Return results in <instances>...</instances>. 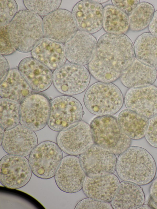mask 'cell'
<instances>
[{
	"instance_id": "cell-19",
	"label": "cell",
	"mask_w": 157,
	"mask_h": 209,
	"mask_svg": "<svg viewBox=\"0 0 157 209\" xmlns=\"http://www.w3.org/2000/svg\"><path fill=\"white\" fill-rule=\"evenodd\" d=\"M17 69L33 91L37 93L46 90L52 83V70L32 56L23 59Z\"/></svg>"
},
{
	"instance_id": "cell-1",
	"label": "cell",
	"mask_w": 157,
	"mask_h": 209,
	"mask_svg": "<svg viewBox=\"0 0 157 209\" xmlns=\"http://www.w3.org/2000/svg\"><path fill=\"white\" fill-rule=\"evenodd\" d=\"M135 58L134 45L127 36L106 33L98 41L88 70L99 82L111 83L120 77Z\"/></svg>"
},
{
	"instance_id": "cell-30",
	"label": "cell",
	"mask_w": 157,
	"mask_h": 209,
	"mask_svg": "<svg viewBox=\"0 0 157 209\" xmlns=\"http://www.w3.org/2000/svg\"><path fill=\"white\" fill-rule=\"evenodd\" d=\"M61 0H23L27 10L40 16H45L58 10Z\"/></svg>"
},
{
	"instance_id": "cell-18",
	"label": "cell",
	"mask_w": 157,
	"mask_h": 209,
	"mask_svg": "<svg viewBox=\"0 0 157 209\" xmlns=\"http://www.w3.org/2000/svg\"><path fill=\"white\" fill-rule=\"evenodd\" d=\"M104 9L94 0H82L74 7L72 13L78 30L92 34L103 27Z\"/></svg>"
},
{
	"instance_id": "cell-11",
	"label": "cell",
	"mask_w": 157,
	"mask_h": 209,
	"mask_svg": "<svg viewBox=\"0 0 157 209\" xmlns=\"http://www.w3.org/2000/svg\"><path fill=\"white\" fill-rule=\"evenodd\" d=\"M78 158L87 177L113 174L116 171V155L109 150L95 144L79 155Z\"/></svg>"
},
{
	"instance_id": "cell-40",
	"label": "cell",
	"mask_w": 157,
	"mask_h": 209,
	"mask_svg": "<svg viewBox=\"0 0 157 209\" xmlns=\"http://www.w3.org/2000/svg\"><path fill=\"white\" fill-rule=\"evenodd\" d=\"M151 207L148 205H144V204L140 206L138 209H150L151 208Z\"/></svg>"
},
{
	"instance_id": "cell-27",
	"label": "cell",
	"mask_w": 157,
	"mask_h": 209,
	"mask_svg": "<svg viewBox=\"0 0 157 209\" xmlns=\"http://www.w3.org/2000/svg\"><path fill=\"white\" fill-rule=\"evenodd\" d=\"M103 28L106 33L124 34L129 29L128 16L113 5H106Z\"/></svg>"
},
{
	"instance_id": "cell-6",
	"label": "cell",
	"mask_w": 157,
	"mask_h": 209,
	"mask_svg": "<svg viewBox=\"0 0 157 209\" xmlns=\"http://www.w3.org/2000/svg\"><path fill=\"white\" fill-rule=\"evenodd\" d=\"M83 114L82 106L77 99L70 96H58L51 102L48 125L52 130L59 132L76 125Z\"/></svg>"
},
{
	"instance_id": "cell-31",
	"label": "cell",
	"mask_w": 157,
	"mask_h": 209,
	"mask_svg": "<svg viewBox=\"0 0 157 209\" xmlns=\"http://www.w3.org/2000/svg\"><path fill=\"white\" fill-rule=\"evenodd\" d=\"M0 26L8 25L17 12L15 0H0Z\"/></svg>"
},
{
	"instance_id": "cell-2",
	"label": "cell",
	"mask_w": 157,
	"mask_h": 209,
	"mask_svg": "<svg viewBox=\"0 0 157 209\" xmlns=\"http://www.w3.org/2000/svg\"><path fill=\"white\" fill-rule=\"evenodd\" d=\"M156 165L151 154L138 146H130L119 155L116 171L122 180L140 185L151 182L156 174Z\"/></svg>"
},
{
	"instance_id": "cell-9",
	"label": "cell",
	"mask_w": 157,
	"mask_h": 209,
	"mask_svg": "<svg viewBox=\"0 0 157 209\" xmlns=\"http://www.w3.org/2000/svg\"><path fill=\"white\" fill-rule=\"evenodd\" d=\"M51 102L45 95L31 93L20 104V124L34 131H37L48 124Z\"/></svg>"
},
{
	"instance_id": "cell-12",
	"label": "cell",
	"mask_w": 157,
	"mask_h": 209,
	"mask_svg": "<svg viewBox=\"0 0 157 209\" xmlns=\"http://www.w3.org/2000/svg\"><path fill=\"white\" fill-rule=\"evenodd\" d=\"M44 37L66 43L78 30L72 13L58 9L42 18Z\"/></svg>"
},
{
	"instance_id": "cell-8",
	"label": "cell",
	"mask_w": 157,
	"mask_h": 209,
	"mask_svg": "<svg viewBox=\"0 0 157 209\" xmlns=\"http://www.w3.org/2000/svg\"><path fill=\"white\" fill-rule=\"evenodd\" d=\"M63 158L62 151L57 144L46 141L37 145L29 155L28 160L35 176L48 179L55 176Z\"/></svg>"
},
{
	"instance_id": "cell-34",
	"label": "cell",
	"mask_w": 157,
	"mask_h": 209,
	"mask_svg": "<svg viewBox=\"0 0 157 209\" xmlns=\"http://www.w3.org/2000/svg\"><path fill=\"white\" fill-rule=\"evenodd\" d=\"M145 137L150 145L157 148V115L149 119Z\"/></svg>"
},
{
	"instance_id": "cell-35",
	"label": "cell",
	"mask_w": 157,
	"mask_h": 209,
	"mask_svg": "<svg viewBox=\"0 0 157 209\" xmlns=\"http://www.w3.org/2000/svg\"><path fill=\"white\" fill-rule=\"evenodd\" d=\"M113 5L129 16L140 3V0H112Z\"/></svg>"
},
{
	"instance_id": "cell-25",
	"label": "cell",
	"mask_w": 157,
	"mask_h": 209,
	"mask_svg": "<svg viewBox=\"0 0 157 209\" xmlns=\"http://www.w3.org/2000/svg\"><path fill=\"white\" fill-rule=\"evenodd\" d=\"M117 119L122 130L131 139L139 140L145 137L147 118L127 108L120 112Z\"/></svg>"
},
{
	"instance_id": "cell-13",
	"label": "cell",
	"mask_w": 157,
	"mask_h": 209,
	"mask_svg": "<svg viewBox=\"0 0 157 209\" xmlns=\"http://www.w3.org/2000/svg\"><path fill=\"white\" fill-rule=\"evenodd\" d=\"M56 142L64 153L76 156L82 154L94 144L90 125L83 121L59 131Z\"/></svg>"
},
{
	"instance_id": "cell-33",
	"label": "cell",
	"mask_w": 157,
	"mask_h": 209,
	"mask_svg": "<svg viewBox=\"0 0 157 209\" xmlns=\"http://www.w3.org/2000/svg\"><path fill=\"white\" fill-rule=\"evenodd\" d=\"M75 209H113L110 203H106L97 200L87 197L78 202Z\"/></svg>"
},
{
	"instance_id": "cell-41",
	"label": "cell",
	"mask_w": 157,
	"mask_h": 209,
	"mask_svg": "<svg viewBox=\"0 0 157 209\" xmlns=\"http://www.w3.org/2000/svg\"><path fill=\"white\" fill-rule=\"evenodd\" d=\"M95 2L100 4L106 2L108 0H94Z\"/></svg>"
},
{
	"instance_id": "cell-4",
	"label": "cell",
	"mask_w": 157,
	"mask_h": 209,
	"mask_svg": "<svg viewBox=\"0 0 157 209\" xmlns=\"http://www.w3.org/2000/svg\"><path fill=\"white\" fill-rule=\"evenodd\" d=\"M124 99L120 89L111 82H99L91 85L83 102L88 110L98 116L112 115L121 108Z\"/></svg>"
},
{
	"instance_id": "cell-7",
	"label": "cell",
	"mask_w": 157,
	"mask_h": 209,
	"mask_svg": "<svg viewBox=\"0 0 157 209\" xmlns=\"http://www.w3.org/2000/svg\"><path fill=\"white\" fill-rule=\"evenodd\" d=\"M90 74L84 66L66 63L53 72L52 83L57 90L63 94H78L87 88L90 81Z\"/></svg>"
},
{
	"instance_id": "cell-24",
	"label": "cell",
	"mask_w": 157,
	"mask_h": 209,
	"mask_svg": "<svg viewBox=\"0 0 157 209\" xmlns=\"http://www.w3.org/2000/svg\"><path fill=\"white\" fill-rule=\"evenodd\" d=\"M33 90L18 69L10 70L4 79L0 83L1 98L21 103L32 93Z\"/></svg>"
},
{
	"instance_id": "cell-38",
	"label": "cell",
	"mask_w": 157,
	"mask_h": 209,
	"mask_svg": "<svg viewBox=\"0 0 157 209\" xmlns=\"http://www.w3.org/2000/svg\"><path fill=\"white\" fill-rule=\"evenodd\" d=\"M150 32L157 35V10L154 13L152 19L148 26Z\"/></svg>"
},
{
	"instance_id": "cell-26",
	"label": "cell",
	"mask_w": 157,
	"mask_h": 209,
	"mask_svg": "<svg viewBox=\"0 0 157 209\" xmlns=\"http://www.w3.org/2000/svg\"><path fill=\"white\" fill-rule=\"evenodd\" d=\"M134 48L137 59L157 68V35L150 32L143 33L136 40Z\"/></svg>"
},
{
	"instance_id": "cell-22",
	"label": "cell",
	"mask_w": 157,
	"mask_h": 209,
	"mask_svg": "<svg viewBox=\"0 0 157 209\" xmlns=\"http://www.w3.org/2000/svg\"><path fill=\"white\" fill-rule=\"evenodd\" d=\"M157 78L156 68L144 64L136 58L120 77L122 84L129 89L152 85Z\"/></svg>"
},
{
	"instance_id": "cell-36",
	"label": "cell",
	"mask_w": 157,
	"mask_h": 209,
	"mask_svg": "<svg viewBox=\"0 0 157 209\" xmlns=\"http://www.w3.org/2000/svg\"><path fill=\"white\" fill-rule=\"evenodd\" d=\"M10 66L7 60L0 55V83L4 79L9 71Z\"/></svg>"
},
{
	"instance_id": "cell-17",
	"label": "cell",
	"mask_w": 157,
	"mask_h": 209,
	"mask_svg": "<svg viewBox=\"0 0 157 209\" xmlns=\"http://www.w3.org/2000/svg\"><path fill=\"white\" fill-rule=\"evenodd\" d=\"M124 101L127 109L149 119L157 115V87L152 85L130 88Z\"/></svg>"
},
{
	"instance_id": "cell-5",
	"label": "cell",
	"mask_w": 157,
	"mask_h": 209,
	"mask_svg": "<svg viewBox=\"0 0 157 209\" xmlns=\"http://www.w3.org/2000/svg\"><path fill=\"white\" fill-rule=\"evenodd\" d=\"M94 143L119 155L130 146L132 139L121 129L112 115L98 116L90 124Z\"/></svg>"
},
{
	"instance_id": "cell-23",
	"label": "cell",
	"mask_w": 157,
	"mask_h": 209,
	"mask_svg": "<svg viewBox=\"0 0 157 209\" xmlns=\"http://www.w3.org/2000/svg\"><path fill=\"white\" fill-rule=\"evenodd\" d=\"M145 196L140 185L134 183L122 181L110 202L114 209H138L144 204Z\"/></svg>"
},
{
	"instance_id": "cell-14",
	"label": "cell",
	"mask_w": 157,
	"mask_h": 209,
	"mask_svg": "<svg viewBox=\"0 0 157 209\" xmlns=\"http://www.w3.org/2000/svg\"><path fill=\"white\" fill-rule=\"evenodd\" d=\"M86 177L78 158L68 155L63 158L54 179L57 186L61 191L74 193L82 189Z\"/></svg>"
},
{
	"instance_id": "cell-15",
	"label": "cell",
	"mask_w": 157,
	"mask_h": 209,
	"mask_svg": "<svg viewBox=\"0 0 157 209\" xmlns=\"http://www.w3.org/2000/svg\"><path fill=\"white\" fill-rule=\"evenodd\" d=\"M37 143L34 131L20 124L5 131L0 145L8 154L25 157L30 155Z\"/></svg>"
},
{
	"instance_id": "cell-37",
	"label": "cell",
	"mask_w": 157,
	"mask_h": 209,
	"mask_svg": "<svg viewBox=\"0 0 157 209\" xmlns=\"http://www.w3.org/2000/svg\"><path fill=\"white\" fill-rule=\"evenodd\" d=\"M152 181L149 189L150 199L154 204L157 206V177Z\"/></svg>"
},
{
	"instance_id": "cell-29",
	"label": "cell",
	"mask_w": 157,
	"mask_h": 209,
	"mask_svg": "<svg viewBox=\"0 0 157 209\" xmlns=\"http://www.w3.org/2000/svg\"><path fill=\"white\" fill-rule=\"evenodd\" d=\"M20 104L11 100L0 98V126L5 131L20 124Z\"/></svg>"
},
{
	"instance_id": "cell-21",
	"label": "cell",
	"mask_w": 157,
	"mask_h": 209,
	"mask_svg": "<svg viewBox=\"0 0 157 209\" xmlns=\"http://www.w3.org/2000/svg\"><path fill=\"white\" fill-rule=\"evenodd\" d=\"M31 55L52 70L61 66L67 59L63 44L44 37L31 51Z\"/></svg>"
},
{
	"instance_id": "cell-39",
	"label": "cell",
	"mask_w": 157,
	"mask_h": 209,
	"mask_svg": "<svg viewBox=\"0 0 157 209\" xmlns=\"http://www.w3.org/2000/svg\"><path fill=\"white\" fill-rule=\"evenodd\" d=\"M5 130L0 126V144H1L4 136Z\"/></svg>"
},
{
	"instance_id": "cell-10",
	"label": "cell",
	"mask_w": 157,
	"mask_h": 209,
	"mask_svg": "<svg viewBox=\"0 0 157 209\" xmlns=\"http://www.w3.org/2000/svg\"><path fill=\"white\" fill-rule=\"evenodd\" d=\"M32 171L25 157L7 154L0 161V182L11 189L23 187L30 181Z\"/></svg>"
},
{
	"instance_id": "cell-28",
	"label": "cell",
	"mask_w": 157,
	"mask_h": 209,
	"mask_svg": "<svg viewBox=\"0 0 157 209\" xmlns=\"http://www.w3.org/2000/svg\"><path fill=\"white\" fill-rule=\"evenodd\" d=\"M155 9L151 4L140 2L128 16L129 29L133 31L143 30L149 26L154 15Z\"/></svg>"
},
{
	"instance_id": "cell-32",
	"label": "cell",
	"mask_w": 157,
	"mask_h": 209,
	"mask_svg": "<svg viewBox=\"0 0 157 209\" xmlns=\"http://www.w3.org/2000/svg\"><path fill=\"white\" fill-rule=\"evenodd\" d=\"M8 25L0 26V55H9L13 54L16 50L10 41L8 32Z\"/></svg>"
},
{
	"instance_id": "cell-3",
	"label": "cell",
	"mask_w": 157,
	"mask_h": 209,
	"mask_svg": "<svg viewBox=\"0 0 157 209\" xmlns=\"http://www.w3.org/2000/svg\"><path fill=\"white\" fill-rule=\"evenodd\" d=\"M8 32L16 51L31 52L44 38L42 19L27 10H20L8 25Z\"/></svg>"
},
{
	"instance_id": "cell-20",
	"label": "cell",
	"mask_w": 157,
	"mask_h": 209,
	"mask_svg": "<svg viewBox=\"0 0 157 209\" xmlns=\"http://www.w3.org/2000/svg\"><path fill=\"white\" fill-rule=\"evenodd\" d=\"M120 183L114 174L96 177H86L82 188L87 197L106 203H110Z\"/></svg>"
},
{
	"instance_id": "cell-16",
	"label": "cell",
	"mask_w": 157,
	"mask_h": 209,
	"mask_svg": "<svg viewBox=\"0 0 157 209\" xmlns=\"http://www.w3.org/2000/svg\"><path fill=\"white\" fill-rule=\"evenodd\" d=\"M98 41L91 34L78 30L64 44L67 59L70 63L85 65L93 59Z\"/></svg>"
}]
</instances>
